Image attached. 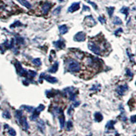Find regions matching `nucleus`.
I'll use <instances>...</instances> for the list:
<instances>
[{"instance_id": "11", "label": "nucleus", "mask_w": 136, "mask_h": 136, "mask_svg": "<svg viewBox=\"0 0 136 136\" xmlns=\"http://www.w3.org/2000/svg\"><path fill=\"white\" fill-rule=\"evenodd\" d=\"M51 4L48 2H46L45 4H44L42 5V11L44 12V14H47L49 10L51 9Z\"/></svg>"}, {"instance_id": "16", "label": "nucleus", "mask_w": 136, "mask_h": 136, "mask_svg": "<svg viewBox=\"0 0 136 136\" xmlns=\"http://www.w3.org/2000/svg\"><path fill=\"white\" fill-rule=\"evenodd\" d=\"M59 123H60L61 129H63L65 127V116L63 115V113L61 114V116H59Z\"/></svg>"}, {"instance_id": "25", "label": "nucleus", "mask_w": 136, "mask_h": 136, "mask_svg": "<svg viewBox=\"0 0 136 136\" xmlns=\"http://www.w3.org/2000/svg\"><path fill=\"white\" fill-rule=\"evenodd\" d=\"M33 63L37 66H40L42 65V62H41V60L39 59V58H37V59H34L32 61Z\"/></svg>"}, {"instance_id": "34", "label": "nucleus", "mask_w": 136, "mask_h": 136, "mask_svg": "<svg viewBox=\"0 0 136 136\" xmlns=\"http://www.w3.org/2000/svg\"><path fill=\"white\" fill-rule=\"evenodd\" d=\"M130 120H131V122H133V123H136V115H134V116H131V118H130Z\"/></svg>"}, {"instance_id": "14", "label": "nucleus", "mask_w": 136, "mask_h": 136, "mask_svg": "<svg viewBox=\"0 0 136 136\" xmlns=\"http://www.w3.org/2000/svg\"><path fill=\"white\" fill-rule=\"evenodd\" d=\"M58 68H59V63L58 62H55L53 66L51 67V68H49L48 70V71L51 73V74H54V73H56V71L58 70Z\"/></svg>"}, {"instance_id": "33", "label": "nucleus", "mask_w": 136, "mask_h": 136, "mask_svg": "<svg viewBox=\"0 0 136 136\" xmlns=\"http://www.w3.org/2000/svg\"><path fill=\"white\" fill-rule=\"evenodd\" d=\"M98 20H99V21L101 23V24H104V23H106V19H105L104 18L101 17V16H99V17L98 18Z\"/></svg>"}, {"instance_id": "20", "label": "nucleus", "mask_w": 136, "mask_h": 136, "mask_svg": "<svg viewBox=\"0 0 136 136\" xmlns=\"http://www.w3.org/2000/svg\"><path fill=\"white\" fill-rule=\"evenodd\" d=\"M113 23H114V25H122V20H121V19L119 17L115 16V17H114V19L113 20Z\"/></svg>"}, {"instance_id": "42", "label": "nucleus", "mask_w": 136, "mask_h": 136, "mask_svg": "<svg viewBox=\"0 0 136 136\" xmlns=\"http://www.w3.org/2000/svg\"><path fill=\"white\" fill-rule=\"evenodd\" d=\"M0 128H1V127H0Z\"/></svg>"}, {"instance_id": "36", "label": "nucleus", "mask_w": 136, "mask_h": 136, "mask_svg": "<svg viewBox=\"0 0 136 136\" xmlns=\"http://www.w3.org/2000/svg\"><path fill=\"white\" fill-rule=\"evenodd\" d=\"M120 32H121V33H122V29L121 28H119L118 29H117V30H116V31L114 32V34H115L116 35H118V33H120Z\"/></svg>"}, {"instance_id": "21", "label": "nucleus", "mask_w": 136, "mask_h": 136, "mask_svg": "<svg viewBox=\"0 0 136 136\" xmlns=\"http://www.w3.org/2000/svg\"><path fill=\"white\" fill-rule=\"evenodd\" d=\"M22 108H24L26 111H27L28 112H33V110H35V108L32 106H23L21 107Z\"/></svg>"}, {"instance_id": "3", "label": "nucleus", "mask_w": 136, "mask_h": 136, "mask_svg": "<svg viewBox=\"0 0 136 136\" xmlns=\"http://www.w3.org/2000/svg\"><path fill=\"white\" fill-rule=\"evenodd\" d=\"M17 121H18L19 123L20 124V125L23 127V130L27 131V130H28V129H29V124H28L27 121V118H26V117L23 116L21 118H20V119H19V120H17Z\"/></svg>"}, {"instance_id": "4", "label": "nucleus", "mask_w": 136, "mask_h": 136, "mask_svg": "<svg viewBox=\"0 0 136 136\" xmlns=\"http://www.w3.org/2000/svg\"><path fill=\"white\" fill-rule=\"evenodd\" d=\"M84 22H85L86 25H87L89 27H92L93 26L96 25L95 20L92 17V16H86L84 19Z\"/></svg>"}, {"instance_id": "39", "label": "nucleus", "mask_w": 136, "mask_h": 136, "mask_svg": "<svg viewBox=\"0 0 136 136\" xmlns=\"http://www.w3.org/2000/svg\"><path fill=\"white\" fill-rule=\"evenodd\" d=\"M89 11L90 10V8L88 7V6H86V5H83V11Z\"/></svg>"}, {"instance_id": "5", "label": "nucleus", "mask_w": 136, "mask_h": 136, "mask_svg": "<svg viewBox=\"0 0 136 136\" xmlns=\"http://www.w3.org/2000/svg\"><path fill=\"white\" fill-rule=\"evenodd\" d=\"M85 39L86 34L82 31L78 32L74 37V40L76 42H84L85 40Z\"/></svg>"}, {"instance_id": "32", "label": "nucleus", "mask_w": 136, "mask_h": 136, "mask_svg": "<svg viewBox=\"0 0 136 136\" xmlns=\"http://www.w3.org/2000/svg\"><path fill=\"white\" fill-rule=\"evenodd\" d=\"M126 73H127V76H129V77H131V78H132L133 76V73H132V72L131 71V70H129V69H127V70H126Z\"/></svg>"}, {"instance_id": "2", "label": "nucleus", "mask_w": 136, "mask_h": 136, "mask_svg": "<svg viewBox=\"0 0 136 136\" xmlns=\"http://www.w3.org/2000/svg\"><path fill=\"white\" fill-rule=\"evenodd\" d=\"M88 47H89V49L91 51H92L93 53H95V55H101V49H100V48L97 45H96L95 43L89 42L88 44Z\"/></svg>"}, {"instance_id": "6", "label": "nucleus", "mask_w": 136, "mask_h": 136, "mask_svg": "<svg viewBox=\"0 0 136 136\" xmlns=\"http://www.w3.org/2000/svg\"><path fill=\"white\" fill-rule=\"evenodd\" d=\"M127 90H128V86L127 84H124V85L118 86L116 89V92L118 95H123Z\"/></svg>"}, {"instance_id": "29", "label": "nucleus", "mask_w": 136, "mask_h": 136, "mask_svg": "<svg viewBox=\"0 0 136 136\" xmlns=\"http://www.w3.org/2000/svg\"><path fill=\"white\" fill-rule=\"evenodd\" d=\"M16 42H17L18 44H23V42H24V39L22 38H20V37L16 38Z\"/></svg>"}, {"instance_id": "31", "label": "nucleus", "mask_w": 136, "mask_h": 136, "mask_svg": "<svg viewBox=\"0 0 136 136\" xmlns=\"http://www.w3.org/2000/svg\"><path fill=\"white\" fill-rule=\"evenodd\" d=\"M8 133L10 134V136H14L16 135V133L15 130H14V129H9V131H8Z\"/></svg>"}, {"instance_id": "10", "label": "nucleus", "mask_w": 136, "mask_h": 136, "mask_svg": "<svg viewBox=\"0 0 136 136\" xmlns=\"http://www.w3.org/2000/svg\"><path fill=\"white\" fill-rule=\"evenodd\" d=\"M53 44L55 46L56 48L58 49H62L65 47V43L63 41H62L61 40H59L58 41H56V42H53Z\"/></svg>"}, {"instance_id": "37", "label": "nucleus", "mask_w": 136, "mask_h": 136, "mask_svg": "<svg viewBox=\"0 0 136 136\" xmlns=\"http://www.w3.org/2000/svg\"><path fill=\"white\" fill-rule=\"evenodd\" d=\"M73 111V108H72V107L70 106V108H69V109H68V111H67V113H68V115H70L71 116V112Z\"/></svg>"}, {"instance_id": "15", "label": "nucleus", "mask_w": 136, "mask_h": 136, "mask_svg": "<svg viewBox=\"0 0 136 136\" xmlns=\"http://www.w3.org/2000/svg\"><path fill=\"white\" fill-rule=\"evenodd\" d=\"M18 1H19V2L20 3L21 5L25 6L27 8H28V9H31V8H32L31 4L28 1H27V0H18Z\"/></svg>"}, {"instance_id": "18", "label": "nucleus", "mask_w": 136, "mask_h": 136, "mask_svg": "<svg viewBox=\"0 0 136 136\" xmlns=\"http://www.w3.org/2000/svg\"><path fill=\"white\" fill-rule=\"evenodd\" d=\"M59 29L61 34H62V35L66 34V33H67V31H68V28H67V27L66 25H63L59 26Z\"/></svg>"}, {"instance_id": "9", "label": "nucleus", "mask_w": 136, "mask_h": 136, "mask_svg": "<svg viewBox=\"0 0 136 136\" xmlns=\"http://www.w3.org/2000/svg\"><path fill=\"white\" fill-rule=\"evenodd\" d=\"M44 79H45L47 82H50L51 84H55L58 82L57 79L55 77H52L49 75H46V74H44Z\"/></svg>"}, {"instance_id": "8", "label": "nucleus", "mask_w": 136, "mask_h": 136, "mask_svg": "<svg viewBox=\"0 0 136 136\" xmlns=\"http://www.w3.org/2000/svg\"><path fill=\"white\" fill-rule=\"evenodd\" d=\"M37 127L39 129V131H40L41 133H44V131H45L46 127L45 123L42 120H38L37 122Z\"/></svg>"}, {"instance_id": "1", "label": "nucleus", "mask_w": 136, "mask_h": 136, "mask_svg": "<svg viewBox=\"0 0 136 136\" xmlns=\"http://www.w3.org/2000/svg\"><path fill=\"white\" fill-rule=\"evenodd\" d=\"M68 69L71 72H78L80 70V66L78 62L75 60H70L68 62Z\"/></svg>"}, {"instance_id": "43", "label": "nucleus", "mask_w": 136, "mask_h": 136, "mask_svg": "<svg viewBox=\"0 0 136 136\" xmlns=\"http://www.w3.org/2000/svg\"></svg>"}, {"instance_id": "13", "label": "nucleus", "mask_w": 136, "mask_h": 136, "mask_svg": "<svg viewBox=\"0 0 136 136\" xmlns=\"http://www.w3.org/2000/svg\"><path fill=\"white\" fill-rule=\"evenodd\" d=\"M63 112L62 110V109H61L59 108L55 107V108H53L52 114H53V115L55 116H57V117H58V116H59L61 114H63Z\"/></svg>"}, {"instance_id": "24", "label": "nucleus", "mask_w": 136, "mask_h": 136, "mask_svg": "<svg viewBox=\"0 0 136 136\" xmlns=\"http://www.w3.org/2000/svg\"><path fill=\"white\" fill-rule=\"evenodd\" d=\"M61 8H62L61 6H58L56 8H55V10H53V12H52V14H54V15H59V14L61 13Z\"/></svg>"}, {"instance_id": "40", "label": "nucleus", "mask_w": 136, "mask_h": 136, "mask_svg": "<svg viewBox=\"0 0 136 136\" xmlns=\"http://www.w3.org/2000/svg\"><path fill=\"white\" fill-rule=\"evenodd\" d=\"M13 25H14V27H16V26H20L22 25V24L20 23L19 21H16V22H15V23L13 24Z\"/></svg>"}, {"instance_id": "7", "label": "nucleus", "mask_w": 136, "mask_h": 136, "mask_svg": "<svg viewBox=\"0 0 136 136\" xmlns=\"http://www.w3.org/2000/svg\"><path fill=\"white\" fill-rule=\"evenodd\" d=\"M80 2H74V3H73L70 5V7L68 8V12H76L77 10H78L80 9Z\"/></svg>"}, {"instance_id": "26", "label": "nucleus", "mask_w": 136, "mask_h": 136, "mask_svg": "<svg viewBox=\"0 0 136 136\" xmlns=\"http://www.w3.org/2000/svg\"><path fill=\"white\" fill-rule=\"evenodd\" d=\"M37 75V72L33 70H29L27 73V76H30V78H34Z\"/></svg>"}, {"instance_id": "30", "label": "nucleus", "mask_w": 136, "mask_h": 136, "mask_svg": "<svg viewBox=\"0 0 136 136\" xmlns=\"http://www.w3.org/2000/svg\"><path fill=\"white\" fill-rule=\"evenodd\" d=\"M44 108H45L44 106V105H42V104H40V106H38V108H36L35 109H36L38 111H39L40 112H41L42 111H43L44 110Z\"/></svg>"}, {"instance_id": "12", "label": "nucleus", "mask_w": 136, "mask_h": 136, "mask_svg": "<svg viewBox=\"0 0 136 136\" xmlns=\"http://www.w3.org/2000/svg\"><path fill=\"white\" fill-rule=\"evenodd\" d=\"M40 112L39 111H38L35 108V110H33V112H32V114L30 116V120H31V121H36V119L38 118V116H39V114H40Z\"/></svg>"}, {"instance_id": "23", "label": "nucleus", "mask_w": 136, "mask_h": 136, "mask_svg": "<svg viewBox=\"0 0 136 136\" xmlns=\"http://www.w3.org/2000/svg\"><path fill=\"white\" fill-rule=\"evenodd\" d=\"M120 11H121V13L125 14V16H126V17H127V16H128V14H129V8H127V7H123V8H122V9H121Z\"/></svg>"}, {"instance_id": "28", "label": "nucleus", "mask_w": 136, "mask_h": 136, "mask_svg": "<svg viewBox=\"0 0 136 136\" xmlns=\"http://www.w3.org/2000/svg\"><path fill=\"white\" fill-rule=\"evenodd\" d=\"M72 127H73V123L71 121H69L67 123V130L70 131L71 129H72Z\"/></svg>"}, {"instance_id": "17", "label": "nucleus", "mask_w": 136, "mask_h": 136, "mask_svg": "<svg viewBox=\"0 0 136 136\" xmlns=\"http://www.w3.org/2000/svg\"><path fill=\"white\" fill-rule=\"evenodd\" d=\"M116 123V121H110L108 122V123L106 124V129L108 130H111V129H114V124Z\"/></svg>"}, {"instance_id": "38", "label": "nucleus", "mask_w": 136, "mask_h": 136, "mask_svg": "<svg viewBox=\"0 0 136 136\" xmlns=\"http://www.w3.org/2000/svg\"><path fill=\"white\" fill-rule=\"evenodd\" d=\"M80 101H75V102H74V103H73V106L74 107V108H76V107H78V106L80 105Z\"/></svg>"}, {"instance_id": "22", "label": "nucleus", "mask_w": 136, "mask_h": 136, "mask_svg": "<svg viewBox=\"0 0 136 136\" xmlns=\"http://www.w3.org/2000/svg\"><path fill=\"white\" fill-rule=\"evenodd\" d=\"M114 7H108L107 8V12H108V14L110 17H112L113 14H114Z\"/></svg>"}, {"instance_id": "27", "label": "nucleus", "mask_w": 136, "mask_h": 136, "mask_svg": "<svg viewBox=\"0 0 136 136\" xmlns=\"http://www.w3.org/2000/svg\"><path fill=\"white\" fill-rule=\"evenodd\" d=\"M3 117L5 118H11V115H10V113L9 111L6 110L5 111L4 113H3Z\"/></svg>"}, {"instance_id": "41", "label": "nucleus", "mask_w": 136, "mask_h": 136, "mask_svg": "<svg viewBox=\"0 0 136 136\" xmlns=\"http://www.w3.org/2000/svg\"><path fill=\"white\" fill-rule=\"evenodd\" d=\"M59 1H60V2H62V1H64V0H59Z\"/></svg>"}, {"instance_id": "19", "label": "nucleus", "mask_w": 136, "mask_h": 136, "mask_svg": "<svg viewBox=\"0 0 136 136\" xmlns=\"http://www.w3.org/2000/svg\"><path fill=\"white\" fill-rule=\"evenodd\" d=\"M94 116H95V120L96 122H101L103 120V116L101 114L100 112H95V114H94Z\"/></svg>"}, {"instance_id": "35", "label": "nucleus", "mask_w": 136, "mask_h": 136, "mask_svg": "<svg viewBox=\"0 0 136 136\" xmlns=\"http://www.w3.org/2000/svg\"><path fill=\"white\" fill-rule=\"evenodd\" d=\"M88 3H89L90 4H91L92 5V6L95 9V10H97V5H96V4H95V3H93V2H92V1H88Z\"/></svg>"}]
</instances>
